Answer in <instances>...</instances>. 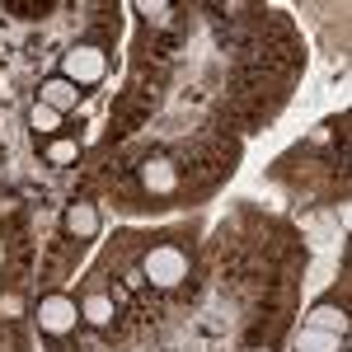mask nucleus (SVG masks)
<instances>
[{
  "instance_id": "nucleus-1",
  "label": "nucleus",
  "mask_w": 352,
  "mask_h": 352,
  "mask_svg": "<svg viewBox=\"0 0 352 352\" xmlns=\"http://www.w3.org/2000/svg\"><path fill=\"white\" fill-rule=\"evenodd\" d=\"M56 76H66L76 89H85V85H99L104 76H109V52H104L99 43H76L71 52L61 56V71H56Z\"/></svg>"
},
{
  "instance_id": "nucleus-2",
  "label": "nucleus",
  "mask_w": 352,
  "mask_h": 352,
  "mask_svg": "<svg viewBox=\"0 0 352 352\" xmlns=\"http://www.w3.org/2000/svg\"><path fill=\"white\" fill-rule=\"evenodd\" d=\"M76 324H80V305L71 296L47 292V296L38 300V329H43L47 338H66V333H76Z\"/></svg>"
},
{
  "instance_id": "nucleus-3",
  "label": "nucleus",
  "mask_w": 352,
  "mask_h": 352,
  "mask_svg": "<svg viewBox=\"0 0 352 352\" xmlns=\"http://www.w3.org/2000/svg\"><path fill=\"white\" fill-rule=\"evenodd\" d=\"M141 272L155 282V287H179L188 277V254L174 249V244H155L146 258H141Z\"/></svg>"
},
{
  "instance_id": "nucleus-4",
  "label": "nucleus",
  "mask_w": 352,
  "mask_h": 352,
  "mask_svg": "<svg viewBox=\"0 0 352 352\" xmlns=\"http://www.w3.org/2000/svg\"><path fill=\"white\" fill-rule=\"evenodd\" d=\"M38 104H47V109H56L61 118H66V113L80 104V89L66 80V76H47V80L38 85Z\"/></svg>"
},
{
  "instance_id": "nucleus-5",
  "label": "nucleus",
  "mask_w": 352,
  "mask_h": 352,
  "mask_svg": "<svg viewBox=\"0 0 352 352\" xmlns=\"http://www.w3.org/2000/svg\"><path fill=\"white\" fill-rule=\"evenodd\" d=\"M66 235H76V240H94V235H99V212H94V202H71V207H66Z\"/></svg>"
},
{
  "instance_id": "nucleus-6",
  "label": "nucleus",
  "mask_w": 352,
  "mask_h": 352,
  "mask_svg": "<svg viewBox=\"0 0 352 352\" xmlns=\"http://www.w3.org/2000/svg\"><path fill=\"white\" fill-rule=\"evenodd\" d=\"M174 179H179V174H174V164L164 160V155H155V160L141 164V184H146L151 192H169V188H174Z\"/></svg>"
},
{
  "instance_id": "nucleus-7",
  "label": "nucleus",
  "mask_w": 352,
  "mask_h": 352,
  "mask_svg": "<svg viewBox=\"0 0 352 352\" xmlns=\"http://www.w3.org/2000/svg\"><path fill=\"white\" fill-rule=\"evenodd\" d=\"M310 329H329V333H343L348 329V315L333 305V300H320L315 310H310Z\"/></svg>"
},
{
  "instance_id": "nucleus-8",
  "label": "nucleus",
  "mask_w": 352,
  "mask_h": 352,
  "mask_svg": "<svg viewBox=\"0 0 352 352\" xmlns=\"http://www.w3.org/2000/svg\"><path fill=\"white\" fill-rule=\"evenodd\" d=\"M28 127L43 132V136H52V132H61V113L47 109V104H33V109H28Z\"/></svg>"
},
{
  "instance_id": "nucleus-9",
  "label": "nucleus",
  "mask_w": 352,
  "mask_h": 352,
  "mask_svg": "<svg viewBox=\"0 0 352 352\" xmlns=\"http://www.w3.org/2000/svg\"><path fill=\"white\" fill-rule=\"evenodd\" d=\"M76 155H80L76 136H56L52 146H47V164H76Z\"/></svg>"
},
{
  "instance_id": "nucleus-10",
  "label": "nucleus",
  "mask_w": 352,
  "mask_h": 352,
  "mask_svg": "<svg viewBox=\"0 0 352 352\" xmlns=\"http://www.w3.org/2000/svg\"><path fill=\"white\" fill-rule=\"evenodd\" d=\"M310 352H333L343 348V333H324V329H305V338H300Z\"/></svg>"
},
{
  "instance_id": "nucleus-11",
  "label": "nucleus",
  "mask_w": 352,
  "mask_h": 352,
  "mask_svg": "<svg viewBox=\"0 0 352 352\" xmlns=\"http://www.w3.org/2000/svg\"><path fill=\"white\" fill-rule=\"evenodd\" d=\"M80 310H85V320H89V324H113V300L109 296H89Z\"/></svg>"
},
{
  "instance_id": "nucleus-12",
  "label": "nucleus",
  "mask_w": 352,
  "mask_h": 352,
  "mask_svg": "<svg viewBox=\"0 0 352 352\" xmlns=\"http://www.w3.org/2000/svg\"><path fill=\"white\" fill-rule=\"evenodd\" d=\"M5 10H10V14H19V19H43V14H47V5H19V0H10Z\"/></svg>"
}]
</instances>
